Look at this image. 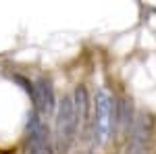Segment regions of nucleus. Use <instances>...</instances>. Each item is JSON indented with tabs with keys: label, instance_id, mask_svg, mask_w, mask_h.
Returning <instances> with one entry per match:
<instances>
[{
	"label": "nucleus",
	"instance_id": "nucleus-1",
	"mask_svg": "<svg viewBox=\"0 0 156 154\" xmlns=\"http://www.w3.org/2000/svg\"><path fill=\"white\" fill-rule=\"evenodd\" d=\"M94 140L96 144H106L115 127V104L106 92H96L94 98Z\"/></svg>",
	"mask_w": 156,
	"mask_h": 154
},
{
	"label": "nucleus",
	"instance_id": "nucleus-2",
	"mask_svg": "<svg viewBox=\"0 0 156 154\" xmlns=\"http://www.w3.org/2000/svg\"><path fill=\"white\" fill-rule=\"evenodd\" d=\"M75 133H77V115L73 96H65L56 110V140L62 150H69V146L75 140Z\"/></svg>",
	"mask_w": 156,
	"mask_h": 154
},
{
	"label": "nucleus",
	"instance_id": "nucleus-3",
	"mask_svg": "<svg viewBox=\"0 0 156 154\" xmlns=\"http://www.w3.org/2000/svg\"><path fill=\"white\" fill-rule=\"evenodd\" d=\"M27 154H54L48 127L34 110L27 121Z\"/></svg>",
	"mask_w": 156,
	"mask_h": 154
},
{
	"label": "nucleus",
	"instance_id": "nucleus-4",
	"mask_svg": "<svg viewBox=\"0 0 156 154\" xmlns=\"http://www.w3.org/2000/svg\"><path fill=\"white\" fill-rule=\"evenodd\" d=\"M31 100H34V113H36L42 121L52 117L54 106H56L52 81L46 79V77H40V79L34 83V88H31Z\"/></svg>",
	"mask_w": 156,
	"mask_h": 154
},
{
	"label": "nucleus",
	"instance_id": "nucleus-5",
	"mask_svg": "<svg viewBox=\"0 0 156 154\" xmlns=\"http://www.w3.org/2000/svg\"><path fill=\"white\" fill-rule=\"evenodd\" d=\"M73 104H75V115H77V127H83L90 117V96L83 85H77L73 92Z\"/></svg>",
	"mask_w": 156,
	"mask_h": 154
},
{
	"label": "nucleus",
	"instance_id": "nucleus-6",
	"mask_svg": "<svg viewBox=\"0 0 156 154\" xmlns=\"http://www.w3.org/2000/svg\"><path fill=\"white\" fill-rule=\"evenodd\" d=\"M115 125L121 133L131 127V102L129 100H121L115 104Z\"/></svg>",
	"mask_w": 156,
	"mask_h": 154
}]
</instances>
